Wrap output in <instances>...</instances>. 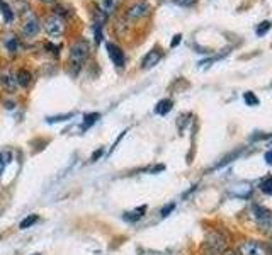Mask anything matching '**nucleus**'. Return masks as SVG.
Segmentation results:
<instances>
[{
    "label": "nucleus",
    "mask_w": 272,
    "mask_h": 255,
    "mask_svg": "<svg viewBox=\"0 0 272 255\" xmlns=\"http://www.w3.org/2000/svg\"><path fill=\"white\" fill-rule=\"evenodd\" d=\"M90 56V43L87 40H77L70 48V58H68V68L73 75L80 72L82 65L87 62Z\"/></svg>",
    "instance_id": "nucleus-1"
},
{
    "label": "nucleus",
    "mask_w": 272,
    "mask_h": 255,
    "mask_svg": "<svg viewBox=\"0 0 272 255\" xmlns=\"http://www.w3.org/2000/svg\"><path fill=\"white\" fill-rule=\"evenodd\" d=\"M41 24L43 28H45L46 34L51 38L63 36L65 31H67V21H65L63 17H58L55 14H46Z\"/></svg>",
    "instance_id": "nucleus-2"
},
{
    "label": "nucleus",
    "mask_w": 272,
    "mask_h": 255,
    "mask_svg": "<svg viewBox=\"0 0 272 255\" xmlns=\"http://www.w3.org/2000/svg\"><path fill=\"white\" fill-rule=\"evenodd\" d=\"M226 248V238L223 233L211 231L208 238L204 241V252L206 255H221Z\"/></svg>",
    "instance_id": "nucleus-3"
},
{
    "label": "nucleus",
    "mask_w": 272,
    "mask_h": 255,
    "mask_svg": "<svg viewBox=\"0 0 272 255\" xmlns=\"http://www.w3.org/2000/svg\"><path fill=\"white\" fill-rule=\"evenodd\" d=\"M0 45H2L4 51H6L7 55L14 56L21 51L23 48V45H21V40L17 38V34L14 33H6L2 36V40H0Z\"/></svg>",
    "instance_id": "nucleus-4"
},
{
    "label": "nucleus",
    "mask_w": 272,
    "mask_h": 255,
    "mask_svg": "<svg viewBox=\"0 0 272 255\" xmlns=\"http://www.w3.org/2000/svg\"><path fill=\"white\" fill-rule=\"evenodd\" d=\"M150 11H152V7H150L148 2H143V0H140V2H135L133 6L128 7L126 11V19L128 21H138V19H143L145 16L150 14Z\"/></svg>",
    "instance_id": "nucleus-5"
},
{
    "label": "nucleus",
    "mask_w": 272,
    "mask_h": 255,
    "mask_svg": "<svg viewBox=\"0 0 272 255\" xmlns=\"http://www.w3.org/2000/svg\"><path fill=\"white\" fill-rule=\"evenodd\" d=\"M41 29H43V24L36 16L28 17V19L23 23V26H21L23 36H26V38H36L38 34L41 33Z\"/></svg>",
    "instance_id": "nucleus-6"
},
{
    "label": "nucleus",
    "mask_w": 272,
    "mask_h": 255,
    "mask_svg": "<svg viewBox=\"0 0 272 255\" xmlns=\"http://www.w3.org/2000/svg\"><path fill=\"white\" fill-rule=\"evenodd\" d=\"M106 48H107V53H109L111 60L114 62V65L118 68H123L124 63H126V58H124V51L121 46L114 45V43H106Z\"/></svg>",
    "instance_id": "nucleus-7"
},
{
    "label": "nucleus",
    "mask_w": 272,
    "mask_h": 255,
    "mask_svg": "<svg viewBox=\"0 0 272 255\" xmlns=\"http://www.w3.org/2000/svg\"><path fill=\"white\" fill-rule=\"evenodd\" d=\"M240 255H267V252L258 241L248 240L240 245Z\"/></svg>",
    "instance_id": "nucleus-8"
},
{
    "label": "nucleus",
    "mask_w": 272,
    "mask_h": 255,
    "mask_svg": "<svg viewBox=\"0 0 272 255\" xmlns=\"http://www.w3.org/2000/svg\"><path fill=\"white\" fill-rule=\"evenodd\" d=\"M162 56H163V53H162L160 48L150 50L148 53L145 55V58L141 60V68H152V67H155V65H157L162 60Z\"/></svg>",
    "instance_id": "nucleus-9"
},
{
    "label": "nucleus",
    "mask_w": 272,
    "mask_h": 255,
    "mask_svg": "<svg viewBox=\"0 0 272 255\" xmlns=\"http://www.w3.org/2000/svg\"><path fill=\"white\" fill-rule=\"evenodd\" d=\"M252 216H253V219L257 221V224L260 226V224H264L267 223L269 219L272 218V213L267 207H262V206H252Z\"/></svg>",
    "instance_id": "nucleus-10"
},
{
    "label": "nucleus",
    "mask_w": 272,
    "mask_h": 255,
    "mask_svg": "<svg viewBox=\"0 0 272 255\" xmlns=\"http://www.w3.org/2000/svg\"><path fill=\"white\" fill-rule=\"evenodd\" d=\"M0 84H2V87L6 89L7 92H16V89H17L16 75L12 72H7V70L0 75Z\"/></svg>",
    "instance_id": "nucleus-11"
},
{
    "label": "nucleus",
    "mask_w": 272,
    "mask_h": 255,
    "mask_svg": "<svg viewBox=\"0 0 272 255\" xmlns=\"http://www.w3.org/2000/svg\"><path fill=\"white\" fill-rule=\"evenodd\" d=\"M16 80H17V85L21 87H29L33 84V73L28 70V68H19L16 73Z\"/></svg>",
    "instance_id": "nucleus-12"
},
{
    "label": "nucleus",
    "mask_w": 272,
    "mask_h": 255,
    "mask_svg": "<svg viewBox=\"0 0 272 255\" xmlns=\"http://www.w3.org/2000/svg\"><path fill=\"white\" fill-rule=\"evenodd\" d=\"M51 14H55V16H58V17H63V19L67 21L68 17L73 16V11H72L70 7L65 6V4H55L53 11H51Z\"/></svg>",
    "instance_id": "nucleus-13"
},
{
    "label": "nucleus",
    "mask_w": 272,
    "mask_h": 255,
    "mask_svg": "<svg viewBox=\"0 0 272 255\" xmlns=\"http://www.w3.org/2000/svg\"><path fill=\"white\" fill-rule=\"evenodd\" d=\"M145 213H146V206H140V207H136L135 211H128V213H124V219L129 223H135V221H138V219L143 218Z\"/></svg>",
    "instance_id": "nucleus-14"
},
{
    "label": "nucleus",
    "mask_w": 272,
    "mask_h": 255,
    "mask_svg": "<svg viewBox=\"0 0 272 255\" xmlns=\"http://www.w3.org/2000/svg\"><path fill=\"white\" fill-rule=\"evenodd\" d=\"M0 12H2L4 16V23L12 24V21H14V11H12V7L9 6L7 2H4V0H0Z\"/></svg>",
    "instance_id": "nucleus-15"
},
{
    "label": "nucleus",
    "mask_w": 272,
    "mask_h": 255,
    "mask_svg": "<svg viewBox=\"0 0 272 255\" xmlns=\"http://www.w3.org/2000/svg\"><path fill=\"white\" fill-rule=\"evenodd\" d=\"M101 118L99 112H90V114H85L84 116V123H82V129H89L90 126L97 123V119Z\"/></svg>",
    "instance_id": "nucleus-16"
},
{
    "label": "nucleus",
    "mask_w": 272,
    "mask_h": 255,
    "mask_svg": "<svg viewBox=\"0 0 272 255\" xmlns=\"http://www.w3.org/2000/svg\"><path fill=\"white\" fill-rule=\"evenodd\" d=\"M170 109H172V101H170V99H162V101L157 104V107H155V112H157V114H160V116H165Z\"/></svg>",
    "instance_id": "nucleus-17"
},
{
    "label": "nucleus",
    "mask_w": 272,
    "mask_h": 255,
    "mask_svg": "<svg viewBox=\"0 0 272 255\" xmlns=\"http://www.w3.org/2000/svg\"><path fill=\"white\" fill-rule=\"evenodd\" d=\"M260 191L264 192V194H267V196H272V175H267V177H264V179L260 180Z\"/></svg>",
    "instance_id": "nucleus-18"
},
{
    "label": "nucleus",
    "mask_w": 272,
    "mask_h": 255,
    "mask_svg": "<svg viewBox=\"0 0 272 255\" xmlns=\"http://www.w3.org/2000/svg\"><path fill=\"white\" fill-rule=\"evenodd\" d=\"M38 219H40V216L38 214H29L28 218H24L23 221L19 223V228L21 230H28V228H31L33 224L38 221Z\"/></svg>",
    "instance_id": "nucleus-19"
},
{
    "label": "nucleus",
    "mask_w": 272,
    "mask_h": 255,
    "mask_svg": "<svg viewBox=\"0 0 272 255\" xmlns=\"http://www.w3.org/2000/svg\"><path fill=\"white\" fill-rule=\"evenodd\" d=\"M11 158H12V155H11V152H7V150H4V152L0 153V175H2V172L7 163L11 162Z\"/></svg>",
    "instance_id": "nucleus-20"
},
{
    "label": "nucleus",
    "mask_w": 272,
    "mask_h": 255,
    "mask_svg": "<svg viewBox=\"0 0 272 255\" xmlns=\"http://www.w3.org/2000/svg\"><path fill=\"white\" fill-rule=\"evenodd\" d=\"M270 29V23L269 21H264V23H260L257 26V29H255V33L258 34V36H264V34L269 31Z\"/></svg>",
    "instance_id": "nucleus-21"
},
{
    "label": "nucleus",
    "mask_w": 272,
    "mask_h": 255,
    "mask_svg": "<svg viewBox=\"0 0 272 255\" xmlns=\"http://www.w3.org/2000/svg\"><path fill=\"white\" fill-rule=\"evenodd\" d=\"M243 101L247 102V106H257L258 104V99L253 96V92H245Z\"/></svg>",
    "instance_id": "nucleus-22"
},
{
    "label": "nucleus",
    "mask_w": 272,
    "mask_h": 255,
    "mask_svg": "<svg viewBox=\"0 0 272 255\" xmlns=\"http://www.w3.org/2000/svg\"><path fill=\"white\" fill-rule=\"evenodd\" d=\"M175 209V204L174 202H170V204H167V206H163L162 207V211H160V214H162V218H165V216H168L172 213V211Z\"/></svg>",
    "instance_id": "nucleus-23"
},
{
    "label": "nucleus",
    "mask_w": 272,
    "mask_h": 255,
    "mask_svg": "<svg viewBox=\"0 0 272 255\" xmlns=\"http://www.w3.org/2000/svg\"><path fill=\"white\" fill-rule=\"evenodd\" d=\"M94 34H96V43L99 45V43L102 41V26H99V24L94 26Z\"/></svg>",
    "instance_id": "nucleus-24"
},
{
    "label": "nucleus",
    "mask_w": 272,
    "mask_h": 255,
    "mask_svg": "<svg viewBox=\"0 0 272 255\" xmlns=\"http://www.w3.org/2000/svg\"><path fill=\"white\" fill-rule=\"evenodd\" d=\"M260 228H262V231H264V233H267V235H269L270 238H272V218H270L267 223L260 224Z\"/></svg>",
    "instance_id": "nucleus-25"
},
{
    "label": "nucleus",
    "mask_w": 272,
    "mask_h": 255,
    "mask_svg": "<svg viewBox=\"0 0 272 255\" xmlns=\"http://www.w3.org/2000/svg\"><path fill=\"white\" fill-rule=\"evenodd\" d=\"M196 2H197V0H175V4H177V6H180V7H192Z\"/></svg>",
    "instance_id": "nucleus-26"
},
{
    "label": "nucleus",
    "mask_w": 272,
    "mask_h": 255,
    "mask_svg": "<svg viewBox=\"0 0 272 255\" xmlns=\"http://www.w3.org/2000/svg\"><path fill=\"white\" fill-rule=\"evenodd\" d=\"M73 118V114L70 112V114H65V116H56V118H48V123H56V121H67Z\"/></svg>",
    "instance_id": "nucleus-27"
},
{
    "label": "nucleus",
    "mask_w": 272,
    "mask_h": 255,
    "mask_svg": "<svg viewBox=\"0 0 272 255\" xmlns=\"http://www.w3.org/2000/svg\"><path fill=\"white\" fill-rule=\"evenodd\" d=\"M102 153H104V148H99L97 150V152H94V155H92V158H90V160H92V162H97V158L99 157H101V155Z\"/></svg>",
    "instance_id": "nucleus-28"
},
{
    "label": "nucleus",
    "mask_w": 272,
    "mask_h": 255,
    "mask_svg": "<svg viewBox=\"0 0 272 255\" xmlns=\"http://www.w3.org/2000/svg\"><path fill=\"white\" fill-rule=\"evenodd\" d=\"M180 40H182V36H180V34H177V36H174V40H172V43H170L172 48H175V46L180 43Z\"/></svg>",
    "instance_id": "nucleus-29"
},
{
    "label": "nucleus",
    "mask_w": 272,
    "mask_h": 255,
    "mask_svg": "<svg viewBox=\"0 0 272 255\" xmlns=\"http://www.w3.org/2000/svg\"><path fill=\"white\" fill-rule=\"evenodd\" d=\"M264 158H265V162L269 163V165H272V150H269V152L264 155Z\"/></svg>",
    "instance_id": "nucleus-30"
},
{
    "label": "nucleus",
    "mask_w": 272,
    "mask_h": 255,
    "mask_svg": "<svg viewBox=\"0 0 272 255\" xmlns=\"http://www.w3.org/2000/svg\"><path fill=\"white\" fill-rule=\"evenodd\" d=\"M6 107H7V109H14L16 104L14 102H6Z\"/></svg>",
    "instance_id": "nucleus-31"
},
{
    "label": "nucleus",
    "mask_w": 272,
    "mask_h": 255,
    "mask_svg": "<svg viewBox=\"0 0 272 255\" xmlns=\"http://www.w3.org/2000/svg\"><path fill=\"white\" fill-rule=\"evenodd\" d=\"M221 255H236V253H235V252H230V250H224Z\"/></svg>",
    "instance_id": "nucleus-32"
},
{
    "label": "nucleus",
    "mask_w": 272,
    "mask_h": 255,
    "mask_svg": "<svg viewBox=\"0 0 272 255\" xmlns=\"http://www.w3.org/2000/svg\"><path fill=\"white\" fill-rule=\"evenodd\" d=\"M40 2H43V4H53L55 0H40Z\"/></svg>",
    "instance_id": "nucleus-33"
},
{
    "label": "nucleus",
    "mask_w": 272,
    "mask_h": 255,
    "mask_svg": "<svg viewBox=\"0 0 272 255\" xmlns=\"http://www.w3.org/2000/svg\"><path fill=\"white\" fill-rule=\"evenodd\" d=\"M270 250H272V248H270Z\"/></svg>",
    "instance_id": "nucleus-34"
},
{
    "label": "nucleus",
    "mask_w": 272,
    "mask_h": 255,
    "mask_svg": "<svg viewBox=\"0 0 272 255\" xmlns=\"http://www.w3.org/2000/svg\"><path fill=\"white\" fill-rule=\"evenodd\" d=\"M36 255H38V253H36Z\"/></svg>",
    "instance_id": "nucleus-35"
}]
</instances>
